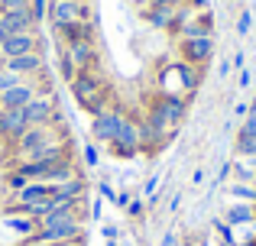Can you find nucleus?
<instances>
[{
  "instance_id": "f257e3e1",
  "label": "nucleus",
  "mask_w": 256,
  "mask_h": 246,
  "mask_svg": "<svg viewBox=\"0 0 256 246\" xmlns=\"http://www.w3.org/2000/svg\"><path fill=\"white\" fill-rule=\"evenodd\" d=\"M68 91H72V101H75L78 107L84 110V114H91V117L104 114V110L114 104L110 78L100 71V65H98V68H91V71L75 75V78L68 81Z\"/></svg>"
},
{
  "instance_id": "f03ea898",
  "label": "nucleus",
  "mask_w": 256,
  "mask_h": 246,
  "mask_svg": "<svg viewBox=\"0 0 256 246\" xmlns=\"http://www.w3.org/2000/svg\"><path fill=\"white\" fill-rule=\"evenodd\" d=\"M100 65V52H98V39L82 36V39H65L58 42V71L65 81H72L82 71H91Z\"/></svg>"
},
{
  "instance_id": "7ed1b4c3",
  "label": "nucleus",
  "mask_w": 256,
  "mask_h": 246,
  "mask_svg": "<svg viewBox=\"0 0 256 246\" xmlns=\"http://www.w3.org/2000/svg\"><path fill=\"white\" fill-rule=\"evenodd\" d=\"M146 117H150L162 133L175 136L178 126H182V120L188 117V101H185V97H172V94H156L150 101V107H146Z\"/></svg>"
},
{
  "instance_id": "20e7f679",
  "label": "nucleus",
  "mask_w": 256,
  "mask_h": 246,
  "mask_svg": "<svg viewBox=\"0 0 256 246\" xmlns=\"http://www.w3.org/2000/svg\"><path fill=\"white\" fill-rule=\"evenodd\" d=\"M107 149H110V156H117V159H136L140 156V126H136V117L126 114V120L120 123L117 136L107 143Z\"/></svg>"
},
{
  "instance_id": "39448f33",
  "label": "nucleus",
  "mask_w": 256,
  "mask_h": 246,
  "mask_svg": "<svg viewBox=\"0 0 256 246\" xmlns=\"http://www.w3.org/2000/svg\"><path fill=\"white\" fill-rule=\"evenodd\" d=\"M124 120H126V110L120 107L117 101H114L104 114L91 117V136H94V143H98V146H107L114 136H117V130H120V123H124Z\"/></svg>"
},
{
  "instance_id": "423d86ee",
  "label": "nucleus",
  "mask_w": 256,
  "mask_h": 246,
  "mask_svg": "<svg viewBox=\"0 0 256 246\" xmlns=\"http://www.w3.org/2000/svg\"><path fill=\"white\" fill-rule=\"evenodd\" d=\"M178 58L194 68H204L214 58V36H198V39H178Z\"/></svg>"
},
{
  "instance_id": "0eeeda50",
  "label": "nucleus",
  "mask_w": 256,
  "mask_h": 246,
  "mask_svg": "<svg viewBox=\"0 0 256 246\" xmlns=\"http://www.w3.org/2000/svg\"><path fill=\"white\" fill-rule=\"evenodd\" d=\"M30 52H42V39H39L36 29L30 32H13L0 42V62L6 58H20V55H30Z\"/></svg>"
},
{
  "instance_id": "6e6552de",
  "label": "nucleus",
  "mask_w": 256,
  "mask_h": 246,
  "mask_svg": "<svg viewBox=\"0 0 256 246\" xmlns=\"http://www.w3.org/2000/svg\"><path fill=\"white\" fill-rule=\"evenodd\" d=\"M0 68L26 78V81H36V78H46V55L30 52V55H20V58H6V62H0Z\"/></svg>"
},
{
  "instance_id": "1a4fd4ad",
  "label": "nucleus",
  "mask_w": 256,
  "mask_h": 246,
  "mask_svg": "<svg viewBox=\"0 0 256 246\" xmlns=\"http://www.w3.org/2000/svg\"><path fill=\"white\" fill-rule=\"evenodd\" d=\"M136 126H140V152H146V156H156V152H162L166 146L175 139V136H169V133L159 130V126L152 123L150 117H136Z\"/></svg>"
},
{
  "instance_id": "9d476101",
  "label": "nucleus",
  "mask_w": 256,
  "mask_h": 246,
  "mask_svg": "<svg viewBox=\"0 0 256 246\" xmlns=\"http://www.w3.org/2000/svg\"><path fill=\"white\" fill-rule=\"evenodd\" d=\"M0 221H4L6 230H13L20 240L39 234V221H36V217H30V214H20V211H6V214H0Z\"/></svg>"
},
{
  "instance_id": "9b49d317",
  "label": "nucleus",
  "mask_w": 256,
  "mask_h": 246,
  "mask_svg": "<svg viewBox=\"0 0 256 246\" xmlns=\"http://www.w3.org/2000/svg\"><path fill=\"white\" fill-rule=\"evenodd\" d=\"M143 16H146V23L156 26V29H172L175 16H178V6H146Z\"/></svg>"
},
{
  "instance_id": "f8f14e48",
  "label": "nucleus",
  "mask_w": 256,
  "mask_h": 246,
  "mask_svg": "<svg viewBox=\"0 0 256 246\" xmlns=\"http://www.w3.org/2000/svg\"><path fill=\"white\" fill-rule=\"evenodd\" d=\"M0 19L6 23L10 36H13V32H30V29H36V19H32L30 10H4V13H0Z\"/></svg>"
},
{
  "instance_id": "ddd939ff",
  "label": "nucleus",
  "mask_w": 256,
  "mask_h": 246,
  "mask_svg": "<svg viewBox=\"0 0 256 246\" xmlns=\"http://www.w3.org/2000/svg\"><path fill=\"white\" fill-rule=\"evenodd\" d=\"M224 221L230 224V227H244V224H253V221H256V204H244V201L227 204Z\"/></svg>"
},
{
  "instance_id": "4468645a",
  "label": "nucleus",
  "mask_w": 256,
  "mask_h": 246,
  "mask_svg": "<svg viewBox=\"0 0 256 246\" xmlns=\"http://www.w3.org/2000/svg\"><path fill=\"white\" fill-rule=\"evenodd\" d=\"M224 191L244 204H256V182H227Z\"/></svg>"
},
{
  "instance_id": "2eb2a0df",
  "label": "nucleus",
  "mask_w": 256,
  "mask_h": 246,
  "mask_svg": "<svg viewBox=\"0 0 256 246\" xmlns=\"http://www.w3.org/2000/svg\"><path fill=\"white\" fill-rule=\"evenodd\" d=\"M237 159H256V136H237Z\"/></svg>"
},
{
  "instance_id": "dca6fc26",
  "label": "nucleus",
  "mask_w": 256,
  "mask_h": 246,
  "mask_svg": "<svg viewBox=\"0 0 256 246\" xmlns=\"http://www.w3.org/2000/svg\"><path fill=\"white\" fill-rule=\"evenodd\" d=\"M214 230H218V237H220V243H224V246H237V237H234V230H237V227H230L227 221H214Z\"/></svg>"
},
{
  "instance_id": "f3484780",
  "label": "nucleus",
  "mask_w": 256,
  "mask_h": 246,
  "mask_svg": "<svg viewBox=\"0 0 256 246\" xmlns=\"http://www.w3.org/2000/svg\"><path fill=\"white\" fill-rule=\"evenodd\" d=\"M30 13H32V19H36V26L46 23V19H49V0H30Z\"/></svg>"
},
{
  "instance_id": "a211bd4d",
  "label": "nucleus",
  "mask_w": 256,
  "mask_h": 246,
  "mask_svg": "<svg viewBox=\"0 0 256 246\" xmlns=\"http://www.w3.org/2000/svg\"><path fill=\"white\" fill-rule=\"evenodd\" d=\"M82 159H84L88 169L100 165V149H98V143H84V146H82Z\"/></svg>"
},
{
  "instance_id": "6ab92c4d",
  "label": "nucleus",
  "mask_w": 256,
  "mask_h": 246,
  "mask_svg": "<svg viewBox=\"0 0 256 246\" xmlns=\"http://www.w3.org/2000/svg\"><path fill=\"white\" fill-rule=\"evenodd\" d=\"M20 81H26V78H20V75H13V71L0 68V94H4V91H10V88H16Z\"/></svg>"
},
{
  "instance_id": "aec40b11",
  "label": "nucleus",
  "mask_w": 256,
  "mask_h": 246,
  "mask_svg": "<svg viewBox=\"0 0 256 246\" xmlns=\"http://www.w3.org/2000/svg\"><path fill=\"white\" fill-rule=\"evenodd\" d=\"M237 136H256V114H246V117H244V123H240Z\"/></svg>"
},
{
  "instance_id": "412c9836",
  "label": "nucleus",
  "mask_w": 256,
  "mask_h": 246,
  "mask_svg": "<svg viewBox=\"0 0 256 246\" xmlns=\"http://www.w3.org/2000/svg\"><path fill=\"white\" fill-rule=\"evenodd\" d=\"M98 191H100V198H107V201H117V188L110 185V178H100V182H98Z\"/></svg>"
},
{
  "instance_id": "4be33fe9",
  "label": "nucleus",
  "mask_w": 256,
  "mask_h": 246,
  "mask_svg": "<svg viewBox=\"0 0 256 246\" xmlns=\"http://www.w3.org/2000/svg\"><path fill=\"white\" fill-rule=\"evenodd\" d=\"M250 29H253V13L244 10V13H240V19H237V32H240V36H246Z\"/></svg>"
},
{
  "instance_id": "5701e85b",
  "label": "nucleus",
  "mask_w": 256,
  "mask_h": 246,
  "mask_svg": "<svg viewBox=\"0 0 256 246\" xmlns=\"http://www.w3.org/2000/svg\"><path fill=\"white\" fill-rule=\"evenodd\" d=\"M16 246H58V243H52V240H46L42 234H32V237H26V240H20Z\"/></svg>"
},
{
  "instance_id": "b1692460",
  "label": "nucleus",
  "mask_w": 256,
  "mask_h": 246,
  "mask_svg": "<svg viewBox=\"0 0 256 246\" xmlns=\"http://www.w3.org/2000/svg\"><path fill=\"white\" fill-rule=\"evenodd\" d=\"M143 211H146V201H143V198H133V201L126 204V214H130V217H143Z\"/></svg>"
},
{
  "instance_id": "393cba45",
  "label": "nucleus",
  "mask_w": 256,
  "mask_h": 246,
  "mask_svg": "<svg viewBox=\"0 0 256 246\" xmlns=\"http://www.w3.org/2000/svg\"><path fill=\"white\" fill-rule=\"evenodd\" d=\"M156 188H159V175H150V178H146V185H143L146 201H150V198H156Z\"/></svg>"
},
{
  "instance_id": "a878e982",
  "label": "nucleus",
  "mask_w": 256,
  "mask_h": 246,
  "mask_svg": "<svg viewBox=\"0 0 256 246\" xmlns=\"http://www.w3.org/2000/svg\"><path fill=\"white\" fill-rule=\"evenodd\" d=\"M100 234H104V240H117V237H120V227H117V224H104V230H100Z\"/></svg>"
},
{
  "instance_id": "bb28decb",
  "label": "nucleus",
  "mask_w": 256,
  "mask_h": 246,
  "mask_svg": "<svg viewBox=\"0 0 256 246\" xmlns=\"http://www.w3.org/2000/svg\"><path fill=\"white\" fill-rule=\"evenodd\" d=\"M227 182H230V162H224L218 172V185H227Z\"/></svg>"
},
{
  "instance_id": "cd10ccee",
  "label": "nucleus",
  "mask_w": 256,
  "mask_h": 246,
  "mask_svg": "<svg viewBox=\"0 0 256 246\" xmlns=\"http://www.w3.org/2000/svg\"><path fill=\"white\" fill-rule=\"evenodd\" d=\"M130 201H133V198H130V191L124 188V191H117V201H114V204H117V208H124V211H126V204H130Z\"/></svg>"
},
{
  "instance_id": "c85d7f7f",
  "label": "nucleus",
  "mask_w": 256,
  "mask_h": 246,
  "mask_svg": "<svg viewBox=\"0 0 256 246\" xmlns=\"http://www.w3.org/2000/svg\"><path fill=\"white\" fill-rule=\"evenodd\" d=\"M100 208H104V201H100V198H94L91 208H88V214H91V217H100Z\"/></svg>"
},
{
  "instance_id": "c756f323",
  "label": "nucleus",
  "mask_w": 256,
  "mask_h": 246,
  "mask_svg": "<svg viewBox=\"0 0 256 246\" xmlns=\"http://www.w3.org/2000/svg\"><path fill=\"white\" fill-rule=\"evenodd\" d=\"M240 88H250V68H240V78H237Z\"/></svg>"
},
{
  "instance_id": "7c9ffc66",
  "label": "nucleus",
  "mask_w": 256,
  "mask_h": 246,
  "mask_svg": "<svg viewBox=\"0 0 256 246\" xmlns=\"http://www.w3.org/2000/svg\"><path fill=\"white\" fill-rule=\"evenodd\" d=\"M230 71H234L230 58H224V62H220V68H218V75H220V78H227V75H230Z\"/></svg>"
},
{
  "instance_id": "2f4dec72",
  "label": "nucleus",
  "mask_w": 256,
  "mask_h": 246,
  "mask_svg": "<svg viewBox=\"0 0 256 246\" xmlns=\"http://www.w3.org/2000/svg\"><path fill=\"white\" fill-rule=\"evenodd\" d=\"M192 185L198 188V185H204V169H194V175H192Z\"/></svg>"
},
{
  "instance_id": "473e14b6",
  "label": "nucleus",
  "mask_w": 256,
  "mask_h": 246,
  "mask_svg": "<svg viewBox=\"0 0 256 246\" xmlns=\"http://www.w3.org/2000/svg\"><path fill=\"white\" fill-rule=\"evenodd\" d=\"M234 114H237V117H246V114H250V104H244V101H240L237 107H234Z\"/></svg>"
},
{
  "instance_id": "72a5a7b5",
  "label": "nucleus",
  "mask_w": 256,
  "mask_h": 246,
  "mask_svg": "<svg viewBox=\"0 0 256 246\" xmlns=\"http://www.w3.org/2000/svg\"><path fill=\"white\" fill-rule=\"evenodd\" d=\"M175 240H178L175 234H166V237H162V246H175Z\"/></svg>"
},
{
  "instance_id": "f704fd0d",
  "label": "nucleus",
  "mask_w": 256,
  "mask_h": 246,
  "mask_svg": "<svg viewBox=\"0 0 256 246\" xmlns=\"http://www.w3.org/2000/svg\"><path fill=\"white\" fill-rule=\"evenodd\" d=\"M178 204H182V195H172V201H169V208H172V211H178Z\"/></svg>"
},
{
  "instance_id": "c9c22d12",
  "label": "nucleus",
  "mask_w": 256,
  "mask_h": 246,
  "mask_svg": "<svg viewBox=\"0 0 256 246\" xmlns=\"http://www.w3.org/2000/svg\"><path fill=\"white\" fill-rule=\"evenodd\" d=\"M237 246H256V237H250V240H244V243H237Z\"/></svg>"
},
{
  "instance_id": "e433bc0d",
  "label": "nucleus",
  "mask_w": 256,
  "mask_h": 246,
  "mask_svg": "<svg viewBox=\"0 0 256 246\" xmlns=\"http://www.w3.org/2000/svg\"><path fill=\"white\" fill-rule=\"evenodd\" d=\"M104 246H117V240H104Z\"/></svg>"
},
{
  "instance_id": "4c0bfd02",
  "label": "nucleus",
  "mask_w": 256,
  "mask_h": 246,
  "mask_svg": "<svg viewBox=\"0 0 256 246\" xmlns=\"http://www.w3.org/2000/svg\"><path fill=\"white\" fill-rule=\"evenodd\" d=\"M0 139H4V126H0Z\"/></svg>"
},
{
  "instance_id": "58836bf2",
  "label": "nucleus",
  "mask_w": 256,
  "mask_h": 246,
  "mask_svg": "<svg viewBox=\"0 0 256 246\" xmlns=\"http://www.w3.org/2000/svg\"><path fill=\"white\" fill-rule=\"evenodd\" d=\"M0 13H4V0H0Z\"/></svg>"
}]
</instances>
